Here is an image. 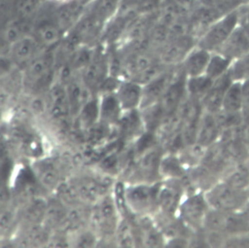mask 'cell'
Here are the masks:
<instances>
[{
    "instance_id": "cell-13",
    "label": "cell",
    "mask_w": 249,
    "mask_h": 248,
    "mask_svg": "<svg viewBox=\"0 0 249 248\" xmlns=\"http://www.w3.org/2000/svg\"><path fill=\"white\" fill-rule=\"evenodd\" d=\"M175 71H161L143 84L142 101L139 109L158 103L174 77Z\"/></svg>"
},
{
    "instance_id": "cell-17",
    "label": "cell",
    "mask_w": 249,
    "mask_h": 248,
    "mask_svg": "<svg viewBox=\"0 0 249 248\" xmlns=\"http://www.w3.org/2000/svg\"><path fill=\"white\" fill-rule=\"evenodd\" d=\"M64 85L67 91L71 116L75 118L82 107L95 94V92L88 88L82 77L77 78L74 76Z\"/></svg>"
},
{
    "instance_id": "cell-35",
    "label": "cell",
    "mask_w": 249,
    "mask_h": 248,
    "mask_svg": "<svg viewBox=\"0 0 249 248\" xmlns=\"http://www.w3.org/2000/svg\"><path fill=\"white\" fill-rule=\"evenodd\" d=\"M14 93L11 89L0 84V120L5 116L12 106Z\"/></svg>"
},
{
    "instance_id": "cell-15",
    "label": "cell",
    "mask_w": 249,
    "mask_h": 248,
    "mask_svg": "<svg viewBox=\"0 0 249 248\" xmlns=\"http://www.w3.org/2000/svg\"><path fill=\"white\" fill-rule=\"evenodd\" d=\"M40 48L41 45L34 36L25 35L12 45L10 54L18 69L22 70L39 55Z\"/></svg>"
},
{
    "instance_id": "cell-2",
    "label": "cell",
    "mask_w": 249,
    "mask_h": 248,
    "mask_svg": "<svg viewBox=\"0 0 249 248\" xmlns=\"http://www.w3.org/2000/svg\"><path fill=\"white\" fill-rule=\"evenodd\" d=\"M53 58L39 54L21 70V85L28 93H45L53 81Z\"/></svg>"
},
{
    "instance_id": "cell-7",
    "label": "cell",
    "mask_w": 249,
    "mask_h": 248,
    "mask_svg": "<svg viewBox=\"0 0 249 248\" xmlns=\"http://www.w3.org/2000/svg\"><path fill=\"white\" fill-rule=\"evenodd\" d=\"M204 228L216 233H246V231H249V216L246 210L229 212L211 209L206 218Z\"/></svg>"
},
{
    "instance_id": "cell-34",
    "label": "cell",
    "mask_w": 249,
    "mask_h": 248,
    "mask_svg": "<svg viewBox=\"0 0 249 248\" xmlns=\"http://www.w3.org/2000/svg\"><path fill=\"white\" fill-rule=\"evenodd\" d=\"M40 0H17L16 12L18 18H24L32 15L37 9Z\"/></svg>"
},
{
    "instance_id": "cell-6",
    "label": "cell",
    "mask_w": 249,
    "mask_h": 248,
    "mask_svg": "<svg viewBox=\"0 0 249 248\" xmlns=\"http://www.w3.org/2000/svg\"><path fill=\"white\" fill-rule=\"evenodd\" d=\"M238 24L236 9L225 14L212 22L196 39V45L209 51L216 52L228 39Z\"/></svg>"
},
{
    "instance_id": "cell-33",
    "label": "cell",
    "mask_w": 249,
    "mask_h": 248,
    "mask_svg": "<svg viewBox=\"0 0 249 248\" xmlns=\"http://www.w3.org/2000/svg\"><path fill=\"white\" fill-rule=\"evenodd\" d=\"M74 246L92 247L98 242V235L94 230H82L76 235Z\"/></svg>"
},
{
    "instance_id": "cell-4",
    "label": "cell",
    "mask_w": 249,
    "mask_h": 248,
    "mask_svg": "<svg viewBox=\"0 0 249 248\" xmlns=\"http://www.w3.org/2000/svg\"><path fill=\"white\" fill-rule=\"evenodd\" d=\"M210 210L205 192L197 190L184 195L177 210V217L190 231H199L204 229Z\"/></svg>"
},
{
    "instance_id": "cell-27",
    "label": "cell",
    "mask_w": 249,
    "mask_h": 248,
    "mask_svg": "<svg viewBox=\"0 0 249 248\" xmlns=\"http://www.w3.org/2000/svg\"><path fill=\"white\" fill-rule=\"evenodd\" d=\"M212 84L213 80L207 77L205 74L194 77H186L187 95L189 97L201 100L210 89Z\"/></svg>"
},
{
    "instance_id": "cell-23",
    "label": "cell",
    "mask_w": 249,
    "mask_h": 248,
    "mask_svg": "<svg viewBox=\"0 0 249 248\" xmlns=\"http://www.w3.org/2000/svg\"><path fill=\"white\" fill-rule=\"evenodd\" d=\"M188 171L189 169L185 166L177 153H163L159 165L160 181L182 180L186 177Z\"/></svg>"
},
{
    "instance_id": "cell-36",
    "label": "cell",
    "mask_w": 249,
    "mask_h": 248,
    "mask_svg": "<svg viewBox=\"0 0 249 248\" xmlns=\"http://www.w3.org/2000/svg\"><path fill=\"white\" fill-rule=\"evenodd\" d=\"M13 205L12 187L9 181L0 179V209Z\"/></svg>"
},
{
    "instance_id": "cell-21",
    "label": "cell",
    "mask_w": 249,
    "mask_h": 248,
    "mask_svg": "<svg viewBox=\"0 0 249 248\" xmlns=\"http://www.w3.org/2000/svg\"><path fill=\"white\" fill-rule=\"evenodd\" d=\"M210 55L211 52L196 44L180 64V67L186 77L203 75L205 73Z\"/></svg>"
},
{
    "instance_id": "cell-39",
    "label": "cell",
    "mask_w": 249,
    "mask_h": 248,
    "mask_svg": "<svg viewBox=\"0 0 249 248\" xmlns=\"http://www.w3.org/2000/svg\"><path fill=\"white\" fill-rule=\"evenodd\" d=\"M243 164H244V166H245V168L247 169V171L249 172V153L246 155V157H245V159H243Z\"/></svg>"
},
{
    "instance_id": "cell-40",
    "label": "cell",
    "mask_w": 249,
    "mask_h": 248,
    "mask_svg": "<svg viewBox=\"0 0 249 248\" xmlns=\"http://www.w3.org/2000/svg\"><path fill=\"white\" fill-rule=\"evenodd\" d=\"M243 2H244V3H246V4H248V5H249V0H243Z\"/></svg>"
},
{
    "instance_id": "cell-24",
    "label": "cell",
    "mask_w": 249,
    "mask_h": 248,
    "mask_svg": "<svg viewBox=\"0 0 249 248\" xmlns=\"http://www.w3.org/2000/svg\"><path fill=\"white\" fill-rule=\"evenodd\" d=\"M81 129L89 130L99 123V97L94 94L75 117Z\"/></svg>"
},
{
    "instance_id": "cell-5",
    "label": "cell",
    "mask_w": 249,
    "mask_h": 248,
    "mask_svg": "<svg viewBox=\"0 0 249 248\" xmlns=\"http://www.w3.org/2000/svg\"><path fill=\"white\" fill-rule=\"evenodd\" d=\"M121 216L117 209L112 192L104 195L100 200L91 206L89 223L93 226L94 231L102 237L115 236Z\"/></svg>"
},
{
    "instance_id": "cell-14",
    "label": "cell",
    "mask_w": 249,
    "mask_h": 248,
    "mask_svg": "<svg viewBox=\"0 0 249 248\" xmlns=\"http://www.w3.org/2000/svg\"><path fill=\"white\" fill-rule=\"evenodd\" d=\"M115 93L124 112L139 110L142 101L143 85L131 79L120 81Z\"/></svg>"
},
{
    "instance_id": "cell-3",
    "label": "cell",
    "mask_w": 249,
    "mask_h": 248,
    "mask_svg": "<svg viewBox=\"0 0 249 248\" xmlns=\"http://www.w3.org/2000/svg\"><path fill=\"white\" fill-rule=\"evenodd\" d=\"M205 195L211 209L240 212L249 204V191L234 188L222 179L205 191Z\"/></svg>"
},
{
    "instance_id": "cell-8",
    "label": "cell",
    "mask_w": 249,
    "mask_h": 248,
    "mask_svg": "<svg viewBox=\"0 0 249 248\" xmlns=\"http://www.w3.org/2000/svg\"><path fill=\"white\" fill-rule=\"evenodd\" d=\"M43 193L45 191L37 181L31 167H22L12 185L13 204L15 203L18 207L34 197L43 195Z\"/></svg>"
},
{
    "instance_id": "cell-18",
    "label": "cell",
    "mask_w": 249,
    "mask_h": 248,
    "mask_svg": "<svg viewBox=\"0 0 249 248\" xmlns=\"http://www.w3.org/2000/svg\"><path fill=\"white\" fill-rule=\"evenodd\" d=\"M221 134L222 128L216 114L203 110L197 128L196 143L206 149L216 143L220 139Z\"/></svg>"
},
{
    "instance_id": "cell-30",
    "label": "cell",
    "mask_w": 249,
    "mask_h": 248,
    "mask_svg": "<svg viewBox=\"0 0 249 248\" xmlns=\"http://www.w3.org/2000/svg\"><path fill=\"white\" fill-rule=\"evenodd\" d=\"M26 27L23 18H18L7 22L1 32V38L12 45L26 35Z\"/></svg>"
},
{
    "instance_id": "cell-11",
    "label": "cell",
    "mask_w": 249,
    "mask_h": 248,
    "mask_svg": "<svg viewBox=\"0 0 249 248\" xmlns=\"http://www.w3.org/2000/svg\"><path fill=\"white\" fill-rule=\"evenodd\" d=\"M48 112L53 119L64 121L71 116L65 85L60 81H54L45 92Z\"/></svg>"
},
{
    "instance_id": "cell-32",
    "label": "cell",
    "mask_w": 249,
    "mask_h": 248,
    "mask_svg": "<svg viewBox=\"0 0 249 248\" xmlns=\"http://www.w3.org/2000/svg\"><path fill=\"white\" fill-rule=\"evenodd\" d=\"M79 14V8L77 6H66L59 10L57 13L55 22L63 30L70 27L76 20V18Z\"/></svg>"
},
{
    "instance_id": "cell-22",
    "label": "cell",
    "mask_w": 249,
    "mask_h": 248,
    "mask_svg": "<svg viewBox=\"0 0 249 248\" xmlns=\"http://www.w3.org/2000/svg\"><path fill=\"white\" fill-rule=\"evenodd\" d=\"M232 83L229 74H225L222 77L213 81V84L208 92L200 100L204 111L217 114L222 109V102L224 94L228 87Z\"/></svg>"
},
{
    "instance_id": "cell-10",
    "label": "cell",
    "mask_w": 249,
    "mask_h": 248,
    "mask_svg": "<svg viewBox=\"0 0 249 248\" xmlns=\"http://www.w3.org/2000/svg\"><path fill=\"white\" fill-rule=\"evenodd\" d=\"M30 167L46 193H54L57 187L65 180L59 165L52 159L42 157L34 159Z\"/></svg>"
},
{
    "instance_id": "cell-12",
    "label": "cell",
    "mask_w": 249,
    "mask_h": 248,
    "mask_svg": "<svg viewBox=\"0 0 249 248\" xmlns=\"http://www.w3.org/2000/svg\"><path fill=\"white\" fill-rule=\"evenodd\" d=\"M196 44V37L190 34L173 37L161 53L162 63L167 65H180L187 53Z\"/></svg>"
},
{
    "instance_id": "cell-9",
    "label": "cell",
    "mask_w": 249,
    "mask_h": 248,
    "mask_svg": "<svg viewBox=\"0 0 249 248\" xmlns=\"http://www.w3.org/2000/svg\"><path fill=\"white\" fill-rule=\"evenodd\" d=\"M74 185L81 201L89 206H92L104 195L112 192L111 187L105 181V177L97 178L96 176H80L70 179Z\"/></svg>"
},
{
    "instance_id": "cell-31",
    "label": "cell",
    "mask_w": 249,
    "mask_h": 248,
    "mask_svg": "<svg viewBox=\"0 0 249 248\" xmlns=\"http://www.w3.org/2000/svg\"><path fill=\"white\" fill-rule=\"evenodd\" d=\"M228 74L232 82L241 83L249 79V53L232 59Z\"/></svg>"
},
{
    "instance_id": "cell-20",
    "label": "cell",
    "mask_w": 249,
    "mask_h": 248,
    "mask_svg": "<svg viewBox=\"0 0 249 248\" xmlns=\"http://www.w3.org/2000/svg\"><path fill=\"white\" fill-rule=\"evenodd\" d=\"M230 59H234L249 53V35L237 24L223 45L216 51Z\"/></svg>"
},
{
    "instance_id": "cell-38",
    "label": "cell",
    "mask_w": 249,
    "mask_h": 248,
    "mask_svg": "<svg viewBox=\"0 0 249 248\" xmlns=\"http://www.w3.org/2000/svg\"><path fill=\"white\" fill-rule=\"evenodd\" d=\"M241 84V90H242V96L244 101V109H247L249 107V79L243 81Z\"/></svg>"
},
{
    "instance_id": "cell-25",
    "label": "cell",
    "mask_w": 249,
    "mask_h": 248,
    "mask_svg": "<svg viewBox=\"0 0 249 248\" xmlns=\"http://www.w3.org/2000/svg\"><path fill=\"white\" fill-rule=\"evenodd\" d=\"M61 32L62 29L55 21H43L36 26L34 37L41 47L50 48L58 43L61 37Z\"/></svg>"
},
{
    "instance_id": "cell-1",
    "label": "cell",
    "mask_w": 249,
    "mask_h": 248,
    "mask_svg": "<svg viewBox=\"0 0 249 248\" xmlns=\"http://www.w3.org/2000/svg\"><path fill=\"white\" fill-rule=\"evenodd\" d=\"M160 182H132L128 185L124 184L125 202L128 210L134 217L156 215L158 212Z\"/></svg>"
},
{
    "instance_id": "cell-28",
    "label": "cell",
    "mask_w": 249,
    "mask_h": 248,
    "mask_svg": "<svg viewBox=\"0 0 249 248\" xmlns=\"http://www.w3.org/2000/svg\"><path fill=\"white\" fill-rule=\"evenodd\" d=\"M221 179L237 189L248 190L249 188V172L245 168L243 162L232 165Z\"/></svg>"
},
{
    "instance_id": "cell-26",
    "label": "cell",
    "mask_w": 249,
    "mask_h": 248,
    "mask_svg": "<svg viewBox=\"0 0 249 248\" xmlns=\"http://www.w3.org/2000/svg\"><path fill=\"white\" fill-rule=\"evenodd\" d=\"M244 110V101L241 90V84L232 82L227 89L221 111L227 113H241Z\"/></svg>"
},
{
    "instance_id": "cell-16",
    "label": "cell",
    "mask_w": 249,
    "mask_h": 248,
    "mask_svg": "<svg viewBox=\"0 0 249 248\" xmlns=\"http://www.w3.org/2000/svg\"><path fill=\"white\" fill-rule=\"evenodd\" d=\"M99 97V124L106 127L118 125L124 110L115 91L101 92Z\"/></svg>"
},
{
    "instance_id": "cell-19",
    "label": "cell",
    "mask_w": 249,
    "mask_h": 248,
    "mask_svg": "<svg viewBox=\"0 0 249 248\" xmlns=\"http://www.w3.org/2000/svg\"><path fill=\"white\" fill-rule=\"evenodd\" d=\"M106 61L101 56H91L82 70V79L89 89L98 93L101 86L108 78Z\"/></svg>"
},
{
    "instance_id": "cell-37",
    "label": "cell",
    "mask_w": 249,
    "mask_h": 248,
    "mask_svg": "<svg viewBox=\"0 0 249 248\" xmlns=\"http://www.w3.org/2000/svg\"><path fill=\"white\" fill-rule=\"evenodd\" d=\"M236 12L238 18V25H240L249 35V5L243 2L236 8Z\"/></svg>"
},
{
    "instance_id": "cell-29",
    "label": "cell",
    "mask_w": 249,
    "mask_h": 248,
    "mask_svg": "<svg viewBox=\"0 0 249 248\" xmlns=\"http://www.w3.org/2000/svg\"><path fill=\"white\" fill-rule=\"evenodd\" d=\"M231 62V59L224 54L218 52H212L204 74L214 81L228 73Z\"/></svg>"
}]
</instances>
